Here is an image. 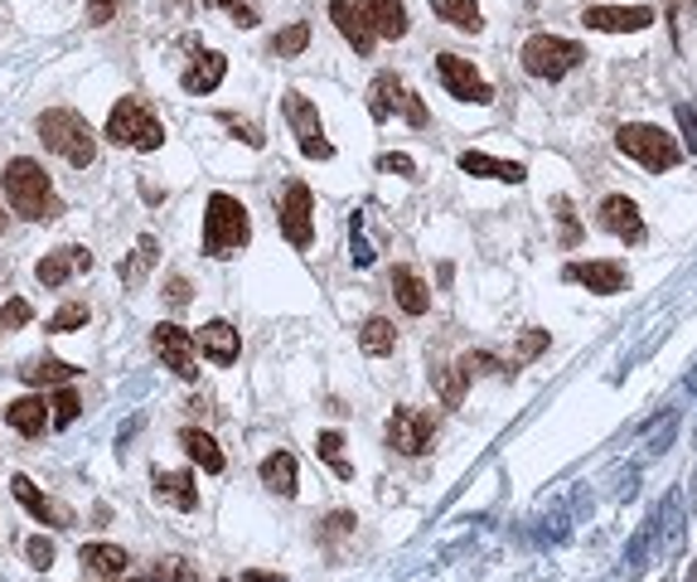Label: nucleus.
<instances>
[{"mask_svg":"<svg viewBox=\"0 0 697 582\" xmlns=\"http://www.w3.org/2000/svg\"><path fill=\"white\" fill-rule=\"evenodd\" d=\"M6 200H10V209H15L20 218H30V224H48V218H58L64 214V204H58V194L54 185H48V175H44V165L40 161H10L6 165Z\"/></svg>","mask_w":697,"mask_h":582,"instance_id":"obj_1","label":"nucleus"},{"mask_svg":"<svg viewBox=\"0 0 697 582\" xmlns=\"http://www.w3.org/2000/svg\"><path fill=\"white\" fill-rule=\"evenodd\" d=\"M252 238V218L242 209L238 194H209V214H204V252L209 258H238Z\"/></svg>","mask_w":697,"mask_h":582,"instance_id":"obj_2","label":"nucleus"},{"mask_svg":"<svg viewBox=\"0 0 697 582\" xmlns=\"http://www.w3.org/2000/svg\"><path fill=\"white\" fill-rule=\"evenodd\" d=\"M40 141H44L54 155H64L68 165H78V170L97 161V137H92V127L83 121V112H73V107H54V112L40 117Z\"/></svg>","mask_w":697,"mask_h":582,"instance_id":"obj_3","label":"nucleus"},{"mask_svg":"<svg viewBox=\"0 0 697 582\" xmlns=\"http://www.w3.org/2000/svg\"><path fill=\"white\" fill-rule=\"evenodd\" d=\"M616 151L630 155V161H640L644 170H674L683 161V146L668 137L664 127H650V121H630V127L616 131Z\"/></svg>","mask_w":697,"mask_h":582,"instance_id":"obj_4","label":"nucleus"},{"mask_svg":"<svg viewBox=\"0 0 697 582\" xmlns=\"http://www.w3.org/2000/svg\"><path fill=\"white\" fill-rule=\"evenodd\" d=\"M107 141L131 146V151H161L165 127L155 121V112L141 103V97H121L112 112H107Z\"/></svg>","mask_w":697,"mask_h":582,"instance_id":"obj_5","label":"nucleus"},{"mask_svg":"<svg viewBox=\"0 0 697 582\" xmlns=\"http://www.w3.org/2000/svg\"><path fill=\"white\" fill-rule=\"evenodd\" d=\"M369 117H373V121L402 117V121H412V127H426V121H432L426 103L397 78V73H378V78L369 83Z\"/></svg>","mask_w":697,"mask_h":582,"instance_id":"obj_6","label":"nucleus"},{"mask_svg":"<svg viewBox=\"0 0 697 582\" xmlns=\"http://www.w3.org/2000/svg\"><path fill=\"white\" fill-rule=\"evenodd\" d=\"M523 68L533 73V78H543V83H557V78H567L571 68L586 58V48L581 44H571V40H562V34H533L529 44H523Z\"/></svg>","mask_w":697,"mask_h":582,"instance_id":"obj_7","label":"nucleus"},{"mask_svg":"<svg viewBox=\"0 0 697 582\" xmlns=\"http://www.w3.org/2000/svg\"><path fill=\"white\" fill-rule=\"evenodd\" d=\"M281 112H286L291 131H296V141H301V151L311 155V161H329V155H335V146L325 141L320 112H315V103H311V97H301V93H286V97H281Z\"/></svg>","mask_w":697,"mask_h":582,"instance_id":"obj_8","label":"nucleus"},{"mask_svg":"<svg viewBox=\"0 0 697 582\" xmlns=\"http://www.w3.org/2000/svg\"><path fill=\"white\" fill-rule=\"evenodd\" d=\"M155 355L165 359L170 374H179V379H199V340H194L189 331H179L175 321H161L151 335Z\"/></svg>","mask_w":697,"mask_h":582,"instance_id":"obj_9","label":"nucleus"},{"mask_svg":"<svg viewBox=\"0 0 697 582\" xmlns=\"http://www.w3.org/2000/svg\"><path fill=\"white\" fill-rule=\"evenodd\" d=\"M432 436H436V422L426 418L422 408H397L393 418H388V446L402 452V456L432 452Z\"/></svg>","mask_w":697,"mask_h":582,"instance_id":"obj_10","label":"nucleus"},{"mask_svg":"<svg viewBox=\"0 0 697 582\" xmlns=\"http://www.w3.org/2000/svg\"><path fill=\"white\" fill-rule=\"evenodd\" d=\"M281 234H286L291 248H311L315 242V194L311 185H291L286 200H281Z\"/></svg>","mask_w":697,"mask_h":582,"instance_id":"obj_11","label":"nucleus"},{"mask_svg":"<svg viewBox=\"0 0 697 582\" xmlns=\"http://www.w3.org/2000/svg\"><path fill=\"white\" fill-rule=\"evenodd\" d=\"M436 68H442V83H446V93H450V97H460V103H475V107L494 103V88H489L480 73H475L470 58L442 54V58H436Z\"/></svg>","mask_w":697,"mask_h":582,"instance_id":"obj_12","label":"nucleus"},{"mask_svg":"<svg viewBox=\"0 0 697 582\" xmlns=\"http://www.w3.org/2000/svg\"><path fill=\"white\" fill-rule=\"evenodd\" d=\"M654 20H658L654 6H586L581 15L586 30H601V34H640Z\"/></svg>","mask_w":697,"mask_h":582,"instance_id":"obj_13","label":"nucleus"},{"mask_svg":"<svg viewBox=\"0 0 697 582\" xmlns=\"http://www.w3.org/2000/svg\"><path fill=\"white\" fill-rule=\"evenodd\" d=\"M88 267H92V252L88 248H73V242H68V248H58V252H44V258L34 262V277H40V287L58 291L73 272H88Z\"/></svg>","mask_w":697,"mask_h":582,"instance_id":"obj_14","label":"nucleus"},{"mask_svg":"<svg viewBox=\"0 0 697 582\" xmlns=\"http://www.w3.org/2000/svg\"><path fill=\"white\" fill-rule=\"evenodd\" d=\"M601 228L606 234H616L620 242H644V218H640V204L625 200V194H610L601 200Z\"/></svg>","mask_w":697,"mask_h":582,"instance_id":"obj_15","label":"nucleus"},{"mask_svg":"<svg viewBox=\"0 0 697 582\" xmlns=\"http://www.w3.org/2000/svg\"><path fill=\"white\" fill-rule=\"evenodd\" d=\"M329 20H335V30L353 44V54H359V58L373 54V40H378V34H373L369 15L359 10V0H335V6H329Z\"/></svg>","mask_w":697,"mask_h":582,"instance_id":"obj_16","label":"nucleus"},{"mask_svg":"<svg viewBox=\"0 0 697 582\" xmlns=\"http://www.w3.org/2000/svg\"><path fill=\"white\" fill-rule=\"evenodd\" d=\"M10 491H15V500L30 509L40 525H54V529H68L73 525V515H68V505H58V500H48V495L34 485L30 476H10Z\"/></svg>","mask_w":697,"mask_h":582,"instance_id":"obj_17","label":"nucleus"},{"mask_svg":"<svg viewBox=\"0 0 697 582\" xmlns=\"http://www.w3.org/2000/svg\"><path fill=\"white\" fill-rule=\"evenodd\" d=\"M567 282H581L596 297H616V291H625V267L620 262H571Z\"/></svg>","mask_w":697,"mask_h":582,"instance_id":"obj_18","label":"nucleus"},{"mask_svg":"<svg viewBox=\"0 0 697 582\" xmlns=\"http://www.w3.org/2000/svg\"><path fill=\"white\" fill-rule=\"evenodd\" d=\"M54 403H44V394H30V398H15V403H6V422L15 428L20 436H40L44 428H54Z\"/></svg>","mask_w":697,"mask_h":582,"instance_id":"obj_19","label":"nucleus"},{"mask_svg":"<svg viewBox=\"0 0 697 582\" xmlns=\"http://www.w3.org/2000/svg\"><path fill=\"white\" fill-rule=\"evenodd\" d=\"M359 10L369 15L378 40H402V34H407V10H402V0H359Z\"/></svg>","mask_w":697,"mask_h":582,"instance_id":"obj_20","label":"nucleus"},{"mask_svg":"<svg viewBox=\"0 0 697 582\" xmlns=\"http://www.w3.org/2000/svg\"><path fill=\"white\" fill-rule=\"evenodd\" d=\"M155 500L175 509H194L199 505V485H194L189 471H155Z\"/></svg>","mask_w":697,"mask_h":582,"instance_id":"obj_21","label":"nucleus"},{"mask_svg":"<svg viewBox=\"0 0 697 582\" xmlns=\"http://www.w3.org/2000/svg\"><path fill=\"white\" fill-rule=\"evenodd\" d=\"M460 170L465 175H484V180H509V185H523V180H529V170L519 161H494V155H484V151H465Z\"/></svg>","mask_w":697,"mask_h":582,"instance_id":"obj_22","label":"nucleus"},{"mask_svg":"<svg viewBox=\"0 0 697 582\" xmlns=\"http://www.w3.org/2000/svg\"><path fill=\"white\" fill-rule=\"evenodd\" d=\"M393 297H397V306L407 311V315H426L432 311V291H426V282L412 267H393Z\"/></svg>","mask_w":697,"mask_h":582,"instance_id":"obj_23","label":"nucleus"},{"mask_svg":"<svg viewBox=\"0 0 697 582\" xmlns=\"http://www.w3.org/2000/svg\"><path fill=\"white\" fill-rule=\"evenodd\" d=\"M224 73H228V58L224 54H199L194 64L185 68V93H194V97H204V93H214L218 83H224Z\"/></svg>","mask_w":697,"mask_h":582,"instance_id":"obj_24","label":"nucleus"},{"mask_svg":"<svg viewBox=\"0 0 697 582\" xmlns=\"http://www.w3.org/2000/svg\"><path fill=\"white\" fill-rule=\"evenodd\" d=\"M199 349L214 364H232V359H238V349H242V340H238V331H232L228 321H209L199 331Z\"/></svg>","mask_w":697,"mask_h":582,"instance_id":"obj_25","label":"nucleus"},{"mask_svg":"<svg viewBox=\"0 0 697 582\" xmlns=\"http://www.w3.org/2000/svg\"><path fill=\"white\" fill-rule=\"evenodd\" d=\"M78 563L97 578H117V573H127L131 558H127V549H117V543H83Z\"/></svg>","mask_w":697,"mask_h":582,"instance_id":"obj_26","label":"nucleus"},{"mask_svg":"<svg viewBox=\"0 0 697 582\" xmlns=\"http://www.w3.org/2000/svg\"><path fill=\"white\" fill-rule=\"evenodd\" d=\"M15 374H20L24 384L44 388V384H68L78 369H73V364H64V359H54V355H40V359H24Z\"/></svg>","mask_w":697,"mask_h":582,"instance_id":"obj_27","label":"nucleus"},{"mask_svg":"<svg viewBox=\"0 0 697 582\" xmlns=\"http://www.w3.org/2000/svg\"><path fill=\"white\" fill-rule=\"evenodd\" d=\"M179 446H185L189 461H199V471H209V476H218V471H224V452H218V442H214L209 432L185 428V432H179Z\"/></svg>","mask_w":697,"mask_h":582,"instance_id":"obj_28","label":"nucleus"},{"mask_svg":"<svg viewBox=\"0 0 697 582\" xmlns=\"http://www.w3.org/2000/svg\"><path fill=\"white\" fill-rule=\"evenodd\" d=\"M262 485H272L281 500H291L296 495V456L291 452H272L262 461Z\"/></svg>","mask_w":697,"mask_h":582,"instance_id":"obj_29","label":"nucleus"},{"mask_svg":"<svg viewBox=\"0 0 697 582\" xmlns=\"http://www.w3.org/2000/svg\"><path fill=\"white\" fill-rule=\"evenodd\" d=\"M359 345H363V355H393V349H397L393 321H388V315H369L363 331H359Z\"/></svg>","mask_w":697,"mask_h":582,"instance_id":"obj_30","label":"nucleus"},{"mask_svg":"<svg viewBox=\"0 0 697 582\" xmlns=\"http://www.w3.org/2000/svg\"><path fill=\"white\" fill-rule=\"evenodd\" d=\"M436 15H442L446 24H456V30H480V6H475V0H436Z\"/></svg>","mask_w":697,"mask_h":582,"instance_id":"obj_31","label":"nucleus"},{"mask_svg":"<svg viewBox=\"0 0 697 582\" xmlns=\"http://www.w3.org/2000/svg\"><path fill=\"white\" fill-rule=\"evenodd\" d=\"M315 452H320V461L329 471H335L339 481H353V466L345 461V436L339 432H320V442H315Z\"/></svg>","mask_w":697,"mask_h":582,"instance_id":"obj_32","label":"nucleus"},{"mask_svg":"<svg viewBox=\"0 0 697 582\" xmlns=\"http://www.w3.org/2000/svg\"><path fill=\"white\" fill-rule=\"evenodd\" d=\"M155 252H161V248H155V238H151V234H145V238L137 242V252H131V262H127V267H121V282H127V287H141V277H145V272H151Z\"/></svg>","mask_w":697,"mask_h":582,"instance_id":"obj_33","label":"nucleus"},{"mask_svg":"<svg viewBox=\"0 0 697 582\" xmlns=\"http://www.w3.org/2000/svg\"><path fill=\"white\" fill-rule=\"evenodd\" d=\"M88 306H83V301H64V306H58L54 315H48L44 321V331L48 335H64V331H78V325H88Z\"/></svg>","mask_w":697,"mask_h":582,"instance_id":"obj_34","label":"nucleus"},{"mask_svg":"<svg viewBox=\"0 0 697 582\" xmlns=\"http://www.w3.org/2000/svg\"><path fill=\"white\" fill-rule=\"evenodd\" d=\"M305 44H311V24L296 20V24H286V30H281L276 40H272V54H276V58H296Z\"/></svg>","mask_w":697,"mask_h":582,"instance_id":"obj_35","label":"nucleus"},{"mask_svg":"<svg viewBox=\"0 0 697 582\" xmlns=\"http://www.w3.org/2000/svg\"><path fill=\"white\" fill-rule=\"evenodd\" d=\"M78 394H73V388H58L54 394V428H73V422H78Z\"/></svg>","mask_w":697,"mask_h":582,"instance_id":"obj_36","label":"nucleus"},{"mask_svg":"<svg viewBox=\"0 0 697 582\" xmlns=\"http://www.w3.org/2000/svg\"><path fill=\"white\" fill-rule=\"evenodd\" d=\"M34 321V306L30 301H6V306H0V331H20V325H30Z\"/></svg>","mask_w":697,"mask_h":582,"instance_id":"obj_37","label":"nucleus"},{"mask_svg":"<svg viewBox=\"0 0 697 582\" xmlns=\"http://www.w3.org/2000/svg\"><path fill=\"white\" fill-rule=\"evenodd\" d=\"M436 384H442L446 408H456L460 398H465V374H460V364H456V369H442V374H436Z\"/></svg>","mask_w":697,"mask_h":582,"instance_id":"obj_38","label":"nucleus"},{"mask_svg":"<svg viewBox=\"0 0 697 582\" xmlns=\"http://www.w3.org/2000/svg\"><path fill=\"white\" fill-rule=\"evenodd\" d=\"M24 558H30V563L40 568V573H48V568H54V543H48L44 534H34V539L24 543Z\"/></svg>","mask_w":697,"mask_h":582,"instance_id":"obj_39","label":"nucleus"},{"mask_svg":"<svg viewBox=\"0 0 697 582\" xmlns=\"http://www.w3.org/2000/svg\"><path fill=\"white\" fill-rule=\"evenodd\" d=\"M224 127H232V131H238V137L252 146V151L266 141V137H262V127H257V121H248V117H232V112H224Z\"/></svg>","mask_w":697,"mask_h":582,"instance_id":"obj_40","label":"nucleus"},{"mask_svg":"<svg viewBox=\"0 0 697 582\" xmlns=\"http://www.w3.org/2000/svg\"><path fill=\"white\" fill-rule=\"evenodd\" d=\"M155 578H161V582H199V573H194L185 558H165L161 573H155Z\"/></svg>","mask_w":697,"mask_h":582,"instance_id":"obj_41","label":"nucleus"},{"mask_svg":"<svg viewBox=\"0 0 697 582\" xmlns=\"http://www.w3.org/2000/svg\"><path fill=\"white\" fill-rule=\"evenodd\" d=\"M460 374H465V379H470V374H504V364H499L494 355H465Z\"/></svg>","mask_w":697,"mask_h":582,"instance_id":"obj_42","label":"nucleus"},{"mask_svg":"<svg viewBox=\"0 0 697 582\" xmlns=\"http://www.w3.org/2000/svg\"><path fill=\"white\" fill-rule=\"evenodd\" d=\"M214 6H224L228 15L242 24V30H252V24H257V6H252V0H214Z\"/></svg>","mask_w":697,"mask_h":582,"instance_id":"obj_43","label":"nucleus"},{"mask_svg":"<svg viewBox=\"0 0 697 582\" xmlns=\"http://www.w3.org/2000/svg\"><path fill=\"white\" fill-rule=\"evenodd\" d=\"M697 15V0H668V20H674V34L683 40V30H688V20Z\"/></svg>","mask_w":697,"mask_h":582,"instance_id":"obj_44","label":"nucleus"},{"mask_svg":"<svg viewBox=\"0 0 697 582\" xmlns=\"http://www.w3.org/2000/svg\"><path fill=\"white\" fill-rule=\"evenodd\" d=\"M557 218H562V242H567V248H577L581 228H577V214H571V204H567V200H557Z\"/></svg>","mask_w":697,"mask_h":582,"instance_id":"obj_45","label":"nucleus"},{"mask_svg":"<svg viewBox=\"0 0 697 582\" xmlns=\"http://www.w3.org/2000/svg\"><path fill=\"white\" fill-rule=\"evenodd\" d=\"M678 127H683V141H688V151L697 155V107H688V103L678 107Z\"/></svg>","mask_w":697,"mask_h":582,"instance_id":"obj_46","label":"nucleus"},{"mask_svg":"<svg viewBox=\"0 0 697 582\" xmlns=\"http://www.w3.org/2000/svg\"><path fill=\"white\" fill-rule=\"evenodd\" d=\"M112 15H117V0H88V24H112Z\"/></svg>","mask_w":697,"mask_h":582,"instance_id":"obj_47","label":"nucleus"},{"mask_svg":"<svg viewBox=\"0 0 697 582\" xmlns=\"http://www.w3.org/2000/svg\"><path fill=\"white\" fill-rule=\"evenodd\" d=\"M378 165H383L388 175H412V170H417V161H412V155H402V151H388Z\"/></svg>","mask_w":697,"mask_h":582,"instance_id":"obj_48","label":"nucleus"},{"mask_svg":"<svg viewBox=\"0 0 697 582\" xmlns=\"http://www.w3.org/2000/svg\"><path fill=\"white\" fill-rule=\"evenodd\" d=\"M165 297H170V306H189V282H185V277H170Z\"/></svg>","mask_w":697,"mask_h":582,"instance_id":"obj_49","label":"nucleus"},{"mask_svg":"<svg viewBox=\"0 0 697 582\" xmlns=\"http://www.w3.org/2000/svg\"><path fill=\"white\" fill-rule=\"evenodd\" d=\"M543 345H547V331H533V335H523L519 355H523V359H533V355H537V349H543Z\"/></svg>","mask_w":697,"mask_h":582,"instance_id":"obj_50","label":"nucleus"},{"mask_svg":"<svg viewBox=\"0 0 697 582\" xmlns=\"http://www.w3.org/2000/svg\"><path fill=\"white\" fill-rule=\"evenodd\" d=\"M242 582H286L281 573H242Z\"/></svg>","mask_w":697,"mask_h":582,"instance_id":"obj_51","label":"nucleus"},{"mask_svg":"<svg viewBox=\"0 0 697 582\" xmlns=\"http://www.w3.org/2000/svg\"><path fill=\"white\" fill-rule=\"evenodd\" d=\"M688 582H697V563H693V568H688Z\"/></svg>","mask_w":697,"mask_h":582,"instance_id":"obj_52","label":"nucleus"},{"mask_svg":"<svg viewBox=\"0 0 697 582\" xmlns=\"http://www.w3.org/2000/svg\"><path fill=\"white\" fill-rule=\"evenodd\" d=\"M0 234H6V214H0Z\"/></svg>","mask_w":697,"mask_h":582,"instance_id":"obj_53","label":"nucleus"},{"mask_svg":"<svg viewBox=\"0 0 697 582\" xmlns=\"http://www.w3.org/2000/svg\"><path fill=\"white\" fill-rule=\"evenodd\" d=\"M141 582H161V578H141Z\"/></svg>","mask_w":697,"mask_h":582,"instance_id":"obj_54","label":"nucleus"}]
</instances>
